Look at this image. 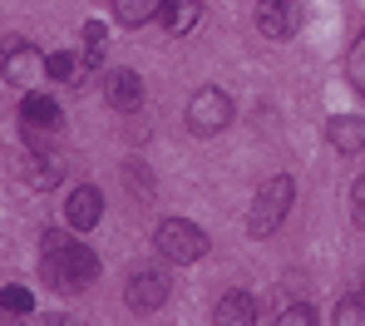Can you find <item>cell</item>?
Masks as SVG:
<instances>
[{
    "instance_id": "6da1fadb",
    "label": "cell",
    "mask_w": 365,
    "mask_h": 326,
    "mask_svg": "<svg viewBox=\"0 0 365 326\" xmlns=\"http://www.w3.org/2000/svg\"><path fill=\"white\" fill-rule=\"evenodd\" d=\"M40 272H45V282H50L55 292H84V287L94 282V272H99V258H94L84 243H74L69 233H45Z\"/></svg>"
},
{
    "instance_id": "7a4b0ae2",
    "label": "cell",
    "mask_w": 365,
    "mask_h": 326,
    "mask_svg": "<svg viewBox=\"0 0 365 326\" xmlns=\"http://www.w3.org/2000/svg\"><path fill=\"white\" fill-rule=\"evenodd\" d=\"M292 203H297V183H292L287 173L267 178V183L257 188V198H252V208H247V228H252V238H272V233L287 223Z\"/></svg>"
},
{
    "instance_id": "3957f363",
    "label": "cell",
    "mask_w": 365,
    "mask_h": 326,
    "mask_svg": "<svg viewBox=\"0 0 365 326\" xmlns=\"http://www.w3.org/2000/svg\"><path fill=\"white\" fill-rule=\"evenodd\" d=\"M153 248H158V258H163V262L187 267V262H197L202 253H207V233H202L192 218H163L158 233H153Z\"/></svg>"
},
{
    "instance_id": "277c9868",
    "label": "cell",
    "mask_w": 365,
    "mask_h": 326,
    "mask_svg": "<svg viewBox=\"0 0 365 326\" xmlns=\"http://www.w3.org/2000/svg\"><path fill=\"white\" fill-rule=\"evenodd\" d=\"M227 124H232V99H227V89L202 84V89L187 99V129L197 133V138H212V133H222Z\"/></svg>"
},
{
    "instance_id": "5b68a950",
    "label": "cell",
    "mask_w": 365,
    "mask_h": 326,
    "mask_svg": "<svg viewBox=\"0 0 365 326\" xmlns=\"http://www.w3.org/2000/svg\"><path fill=\"white\" fill-rule=\"evenodd\" d=\"M168 292H173L168 272H153V267H143V272H133V277H128V287H123V302H128V312L148 317V312H158V307L168 302Z\"/></svg>"
},
{
    "instance_id": "8992f818",
    "label": "cell",
    "mask_w": 365,
    "mask_h": 326,
    "mask_svg": "<svg viewBox=\"0 0 365 326\" xmlns=\"http://www.w3.org/2000/svg\"><path fill=\"white\" fill-rule=\"evenodd\" d=\"M0 74H5L10 84H30V79H40V74H45V55H40L30 40L10 35V40L0 45Z\"/></svg>"
},
{
    "instance_id": "52a82bcc",
    "label": "cell",
    "mask_w": 365,
    "mask_h": 326,
    "mask_svg": "<svg viewBox=\"0 0 365 326\" xmlns=\"http://www.w3.org/2000/svg\"><path fill=\"white\" fill-rule=\"evenodd\" d=\"M25 178H30V188H55V183H64V153L50 138L30 143V153H25Z\"/></svg>"
},
{
    "instance_id": "ba28073f",
    "label": "cell",
    "mask_w": 365,
    "mask_h": 326,
    "mask_svg": "<svg viewBox=\"0 0 365 326\" xmlns=\"http://www.w3.org/2000/svg\"><path fill=\"white\" fill-rule=\"evenodd\" d=\"M257 30L267 40H292L302 30V5L297 0H262L257 5Z\"/></svg>"
},
{
    "instance_id": "9c48e42d",
    "label": "cell",
    "mask_w": 365,
    "mask_h": 326,
    "mask_svg": "<svg viewBox=\"0 0 365 326\" xmlns=\"http://www.w3.org/2000/svg\"><path fill=\"white\" fill-rule=\"evenodd\" d=\"M20 129H25L30 143L50 138V133L60 129V104H55L50 94H25V104H20Z\"/></svg>"
},
{
    "instance_id": "30bf717a",
    "label": "cell",
    "mask_w": 365,
    "mask_h": 326,
    "mask_svg": "<svg viewBox=\"0 0 365 326\" xmlns=\"http://www.w3.org/2000/svg\"><path fill=\"white\" fill-rule=\"evenodd\" d=\"M104 99H109L119 114L143 109V74H133V69H109V74H104Z\"/></svg>"
},
{
    "instance_id": "8fae6325",
    "label": "cell",
    "mask_w": 365,
    "mask_h": 326,
    "mask_svg": "<svg viewBox=\"0 0 365 326\" xmlns=\"http://www.w3.org/2000/svg\"><path fill=\"white\" fill-rule=\"evenodd\" d=\"M64 218H69V228H74V233L99 228V218H104V193H99L94 183L74 188V193H69V203H64Z\"/></svg>"
},
{
    "instance_id": "7c38bea8",
    "label": "cell",
    "mask_w": 365,
    "mask_h": 326,
    "mask_svg": "<svg viewBox=\"0 0 365 326\" xmlns=\"http://www.w3.org/2000/svg\"><path fill=\"white\" fill-rule=\"evenodd\" d=\"M326 138H331V148L336 153H365V119L361 114H331V124H326Z\"/></svg>"
},
{
    "instance_id": "4fadbf2b",
    "label": "cell",
    "mask_w": 365,
    "mask_h": 326,
    "mask_svg": "<svg viewBox=\"0 0 365 326\" xmlns=\"http://www.w3.org/2000/svg\"><path fill=\"white\" fill-rule=\"evenodd\" d=\"M212 322L217 326H252L257 322V302L247 292H227L217 307H212Z\"/></svg>"
},
{
    "instance_id": "5bb4252c",
    "label": "cell",
    "mask_w": 365,
    "mask_h": 326,
    "mask_svg": "<svg viewBox=\"0 0 365 326\" xmlns=\"http://www.w3.org/2000/svg\"><path fill=\"white\" fill-rule=\"evenodd\" d=\"M202 20V0H168L163 5V30L168 35H187Z\"/></svg>"
},
{
    "instance_id": "9a60e30c",
    "label": "cell",
    "mask_w": 365,
    "mask_h": 326,
    "mask_svg": "<svg viewBox=\"0 0 365 326\" xmlns=\"http://www.w3.org/2000/svg\"><path fill=\"white\" fill-rule=\"evenodd\" d=\"M163 5L168 0H114V15H119V25H148V20H158L163 15Z\"/></svg>"
},
{
    "instance_id": "2e32d148",
    "label": "cell",
    "mask_w": 365,
    "mask_h": 326,
    "mask_svg": "<svg viewBox=\"0 0 365 326\" xmlns=\"http://www.w3.org/2000/svg\"><path fill=\"white\" fill-rule=\"evenodd\" d=\"M84 60L79 55H69V50H55V55H45V74L55 79V84H79L84 79Z\"/></svg>"
},
{
    "instance_id": "e0dca14e",
    "label": "cell",
    "mask_w": 365,
    "mask_h": 326,
    "mask_svg": "<svg viewBox=\"0 0 365 326\" xmlns=\"http://www.w3.org/2000/svg\"><path fill=\"white\" fill-rule=\"evenodd\" d=\"M346 79H351L356 94H365V30L351 40V50H346Z\"/></svg>"
},
{
    "instance_id": "ac0fdd59",
    "label": "cell",
    "mask_w": 365,
    "mask_h": 326,
    "mask_svg": "<svg viewBox=\"0 0 365 326\" xmlns=\"http://www.w3.org/2000/svg\"><path fill=\"white\" fill-rule=\"evenodd\" d=\"M336 326H365V292H351L336 302Z\"/></svg>"
},
{
    "instance_id": "d6986e66",
    "label": "cell",
    "mask_w": 365,
    "mask_h": 326,
    "mask_svg": "<svg viewBox=\"0 0 365 326\" xmlns=\"http://www.w3.org/2000/svg\"><path fill=\"white\" fill-rule=\"evenodd\" d=\"M0 312H5V317H25V312H35V297L15 282V287H5V292H0Z\"/></svg>"
},
{
    "instance_id": "ffe728a7",
    "label": "cell",
    "mask_w": 365,
    "mask_h": 326,
    "mask_svg": "<svg viewBox=\"0 0 365 326\" xmlns=\"http://www.w3.org/2000/svg\"><path fill=\"white\" fill-rule=\"evenodd\" d=\"M84 65H89V69L104 65V25H99V20L84 25Z\"/></svg>"
},
{
    "instance_id": "44dd1931",
    "label": "cell",
    "mask_w": 365,
    "mask_h": 326,
    "mask_svg": "<svg viewBox=\"0 0 365 326\" xmlns=\"http://www.w3.org/2000/svg\"><path fill=\"white\" fill-rule=\"evenodd\" d=\"M277 322H282V326H311V322H316V312H311L306 302H297V307H287Z\"/></svg>"
},
{
    "instance_id": "7402d4cb",
    "label": "cell",
    "mask_w": 365,
    "mask_h": 326,
    "mask_svg": "<svg viewBox=\"0 0 365 326\" xmlns=\"http://www.w3.org/2000/svg\"><path fill=\"white\" fill-rule=\"evenodd\" d=\"M351 218H356V228H365V178H356V188H351Z\"/></svg>"
}]
</instances>
